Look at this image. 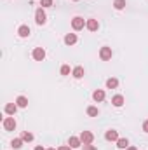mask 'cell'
<instances>
[{
    "label": "cell",
    "mask_w": 148,
    "mask_h": 150,
    "mask_svg": "<svg viewBox=\"0 0 148 150\" xmlns=\"http://www.w3.org/2000/svg\"><path fill=\"white\" fill-rule=\"evenodd\" d=\"M2 126H4V129H5V131H14V129H16V119H14V115L5 117V119H4V122H2Z\"/></svg>",
    "instance_id": "1"
},
{
    "label": "cell",
    "mask_w": 148,
    "mask_h": 150,
    "mask_svg": "<svg viewBox=\"0 0 148 150\" xmlns=\"http://www.w3.org/2000/svg\"><path fill=\"white\" fill-rule=\"evenodd\" d=\"M85 19L84 18H80V16H75L73 19H72V28H73L75 32H78V30H84V26H85Z\"/></svg>",
    "instance_id": "2"
},
{
    "label": "cell",
    "mask_w": 148,
    "mask_h": 150,
    "mask_svg": "<svg viewBox=\"0 0 148 150\" xmlns=\"http://www.w3.org/2000/svg\"><path fill=\"white\" fill-rule=\"evenodd\" d=\"M78 138H80L82 145H91V143H92V140H94V134H92L91 131H82Z\"/></svg>",
    "instance_id": "3"
},
{
    "label": "cell",
    "mask_w": 148,
    "mask_h": 150,
    "mask_svg": "<svg viewBox=\"0 0 148 150\" xmlns=\"http://www.w3.org/2000/svg\"><path fill=\"white\" fill-rule=\"evenodd\" d=\"M111 56H113V52H111V47H101L99 49V58L103 59V61H108V59H111Z\"/></svg>",
    "instance_id": "4"
},
{
    "label": "cell",
    "mask_w": 148,
    "mask_h": 150,
    "mask_svg": "<svg viewBox=\"0 0 148 150\" xmlns=\"http://www.w3.org/2000/svg\"><path fill=\"white\" fill-rule=\"evenodd\" d=\"M35 21H37V25H45L47 16H45V12H44V7L37 9V12H35Z\"/></svg>",
    "instance_id": "5"
},
{
    "label": "cell",
    "mask_w": 148,
    "mask_h": 150,
    "mask_svg": "<svg viewBox=\"0 0 148 150\" xmlns=\"http://www.w3.org/2000/svg\"><path fill=\"white\" fill-rule=\"evenodd\" d=\"M32 56H33L35 61H44V59H45V51H44L42 47H35L33 52H32Z\"/></svg>",
    "instance_id": "6"
},
{
    "label": "cell",
    "mask_w": 148,
    "mask_h": 150,
    "mask_svg": "<svg viewBox=\"0 0 148 150\" xmlns=\"http://www.w3.org/2000/svg\"><path fill=\"white\" fill-rule=\"evenodd\" d=\"M85 28H87L89 32H98V28H99V23H98V19H87V23H85Z\"/></svg>",
    "instance_id": "7"
},
{
    "label": "cell",
    "mask_w": 148,
    "mask_h": 150,
    "mask_svg": "<svg viewBox=\"0 0 148 150\" xmlns=\"http://www.w3.org/2000/svg\"><path fill=\"white\" fill-rule=\"evenodd\" d=\"M30 26H26V25H21L19 28H18V35L21 38H26V37H30Z\"/></svg>",
    "instance_id": "8"
},
{
    "label": "cell",
    "mask_w": 148,
    "mask_h": 150,
    "mask_svg": "<svg viewBox=\"0 0 148 150\" xmlns=\"http://www.w3.org/2000/svg\"><path fill=\"white\" fill-rule=\"evenodd\" d=\"M92 100H94L96 103H101V101L105 100V91H103V89H96V91L92 93Z\"/></svg>",
    "instance_id": "9"
},
{
    "label": "cell",
    "mask_w": 148,
    "mask_h": 150,
    "mask_svg": "<svg viewBox=\"0 0 148 150\" xmlns=\"http://www.w3.org/2000/svg\"><path fill=\"white\" fill-rule=\"evenodd\" d=\"M111 105L117 107V108H120V107L124 105V96H122V94H115V96L111 98Z\"/></svg>",
    "instance_id": "10"
},
{
    "label": "cell",
    "mask_w": 148,
    "mask_h": 150,
    "mask_svg": "<svg viewBox=\"0 0 148 150\" xmlns=\"http://www.w3.org/2000/svg\"><path fill=\"white\" fill-rule=\"evenodd\" d=\"M18 108H19V107H18L16 103H7L4 110H5V113H7V115H14V113L18 112Z\"/></svg>",
    "instance_id": "11"
},
{
    "label": "cell",
    "mask_w": 148,
    "mask_h": 150,
    "mask_svg": "<svg viewBox=\"0 0 148 150\" xmlns=\"http://www.w3.org/2000/svg\"><path fill=\"white\" fill-rule=\"evenodd\" d=\"M105 138H106L108 142H117V140H118V133H117L115 129H110V131H106Z\"/></svg>",
    "instance_id": "12"
},
{
    "label": "cell",
    "mask_w": 148,
    "mask_h": 150,
    "mask_svg": "<svg viewBox=\"0 0 148 150\" xmlns=\"http://www.w3.org/2000/svg\"><path fill=\"white\" fill-rule=\"evenodd\" d=\"M85 74V70H84V67H75L73 70H72V75H73L75 79H82Z\"/></svg>",
    "instance_id": "13"
},
{
    "label": "cell",
    "mask_w": 148,
    "mask_h": 150,
    "mask_svg": "<svg viewBox=\"0 0 148 150\" xmlns=\"http://www.w3.org/2000/svg\"><path fill=\"white\" fill-rule=\"evenodd\" d=\"M65 44H66V45L77 44V35H75V33H66V35H65Z\"/></svg>",
    "instance_id": "14"
},
{
    "label": "cell",
    "mask_w": 148,
    "mask_h": 150,
    "mask_svg": "<svg viewBox=\"0 0 148 150\" xmlns=\"http://www.w3.org/2000/svg\"><path fill=\"white\" fill-rule=\"evenodd\" d=\"M16 105H18L19 108H26V107H28V98H25V96H18Z\"/></svg>",
    "instance_id": "15"
},
{
    "label": "cell",
    "mask_w": 148,
    "mask_h": 150,
    "mask_svg": "<svg viewBox=\"0 0 148 150\" xmlns=\"http://www.w3.org/2000/svg\"><path fill=\"white\" fill-rule=\"evenodd\" d=\"M68 145H70L72 149H78V147L82 145V142H80V138H77V136H72V138L68 140Z\"/></svg>",
    "instance_id": "16"
},
{
    "label": "cell",
    "mask_w": 148,
    "mask_h": 150,
    "mask_svg": "<svg viewBox=\"0 0 148 150\" xmlns=\"http://www.w3.org/2000/svg\"><path fill=\"white\" fill-rule=\"evenodd\" d=\"M117 147L120 150H125L129 147V140H127V138H118V140H117Z\"/></svg>",
    "instance_id": "17"
},
{
    "label": "cell",
    "mask_w": 148,
    "mask_h": 150,
    "mask_svg": "<svg viewBox=\"0 0 148 150\" xmlns=\"http://www.w3.org/2000/svg\"><path fill=\"white\" fill-rule=\"evenodd\" d=\"M23 143H25V142H23V138H14V140L11 142V147L18 150V149H21V147H23Z\"/></svg>",
    "instance_id": "18"
},
{
    "label": "cell",
    "mask_w": 148,
    "mask_h": 150,
    "mask_svg": "<svg viewBox=\"0 0 148 150\" xmlns=\"http://www.w3.org/2000/svg\"><path fill=\"white\" fill-rule=\"evenodd\" d=\"M117 86H118V80H117L115 77H110V79L106 80V87H108V89H115Z\"/></svg>",
    "instance_id": "19"
},
{
    "label": "cell",
    "mask_w": 148,
    "mask_h": 150,
    "mask_svg": "<svg viewBox=\"0 0 148 150\" xmlns=\"http://www.w3.org/2000/svg\"><path fill=\"white\" fill-rule=\"evenodd\" d=\"M113 7H115L117 11L125 9V0H113Z\"/></svg>",
    "instance_id": "20"
},
{
    "label": "cell",
    "mask_w": 148,
    "mask_h": 150,
    "mask_svg": "<svg viewBox=\"0 0 148 150\" xmlns=\"http://www.w3.org/2000/svg\"><path fill=\"white\" fill-rule=\"evenodd\" d=\"M87 115L89 117H98L99 115V110L96 107H87Z\"/></svg>",
    "instance_id": "21"
},
{
    "label": "cell",
    "mask_w": 148,
    "mask_h": 150,
    "mask_svg": "<svg viewBox=\"0 0 148 150\" xmlns=\"http://www.w3.org/2000/svg\"><path fill=\"white\" fill-rule=\"evenodd\" d=\"M21 138H23V142H26V143L33 142V134H32V133H28V131H25V133L21 134Z\"/></svg>",
    "instance_id": "22"
},
{
    "label": "cell",
    "mask_w": 148,
    "mask_h": 150,
    "mask_svg": "<svg viewBox=\"0 0 148 150\" xmlns=\"http://www.w3.org/2000/svg\"><path fill=\"white\" fill-rule=\"evenodd\" d=\"M59 72H61V75H65V77H66V75H70V74H72V70H70V67H68V65H63Z\"/></svg>",
    "instance_id": "23"
},
{
    "label": "cell",
    "mask_w": 148,
    "mask_h": 150,
    "mask_svg": "<svg viewBox=\"0 0 148 150\" xmlns=\"http://www.w3.org/2000/svg\"><path fill=\"white\" fill-rule=\"evenodd\" d=\"M40 5L42 7H51L52 5V0H40Z\"/></svg>",
    "instance_id": "24"
},
{
    "label": "cell",
    "mask_w": 148,
    "mask_h": 150,
    "mask_svg": "<svg viewBox=\"0 0 148 150\" xmlns=\"http://www.w3.org/2000/svg\"><path fill=\"white\" fill-rule=\"evenodd\" d=\"M84 150H98V149H96V147L91 143V145H84Z\"/></svg>",
    "instance_id": "25"
},
{
    "label": "cell",
    "mask_w": 148,
    "mask_h": 150,
    "mask_svg": "<svg viewBox=\"0 0 148 150\" xmlns=\"http://www.w3.org/2000/svg\"><path fill=\"white\" fill-rule=\"evenodd\" d=\"M143 131H145V133H148V120H145V122H143Z\"/></svg>",
    "instance_id": "26"
},
{
    "label": "cell",
    "mask_w": 148,
    "mask_h": 150,
    "mask_svg": "<svg viewBox=\"0 0 148 150\" xmlns=\"http://www.w3.org/2000/svg\"><path fill=\"white\" fill-rule=\"evenodd\" d=\"M58 150H72V147L70 145H63V147H59Z\"/></svg>",
    "instance_id": "27"
},
{
    "label": "cell",
    "mask_w": 148,
    "mask_h": 150,
    "mask_svg": "<svg viewBox=\"0 0 148 150\" xmlns=\"http://www.w3.org/2000/svg\"><path fill=\"white\" fill-rule=\"evenodd\" d=\"M35 150H47V149H44V147H40V145H37V147H35Z\"/></svg>",
    "instance_id": "28"
},
{
    "label": "cell",
    "mask_w": 148,
    "mask_h": 150,
    "mask_svg": "<svg viewBox=\"0 0 148 150\" xmlns=\"http://www.w3.org/2000/svg\"><path fill=\"white\" fill-rule=\"evenodd\" d=\"M125 150H138V149H136V147H127Z\"/></svg>",
    "instance_id": "29"
},
{
    "label": "cell",
    "mask_w": 148,
    "mask_h": 150,
    "mask_svg": "<svg viewBox=\"0 0 148 150\" xmlns=\"http://www.w3.org/2000/svg\"><path fill=\"white\" fill-rule=\"evenodd\" d=\"M47 150H56V149H47Z\"/></svg>",
    "instance_id": "30"
},
{
    "label": "cell",
    "mask_w": 148,
    "mask_h": 150,
    "mask_svg": "<svg viewBox=\"0 0 148 150\" xmlns=\"http://www.w3.org/2000/svg\"><path fill=\"white\" fill-rule=\"evenodd\" d=\"M73 2H78V0H73Z\"/></svg>",
    "instance_id": "31"
}]
</instances>
